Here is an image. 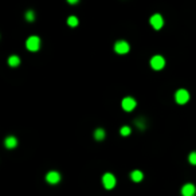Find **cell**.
Here are the masks:
<instances>
[{
    "label": "cell",
    "mask_w": 196,
    "mask_h": 196,
    "mask_svg": "<svg viewBox=\"0 0 196 196\" xmlns=\"http://www.w3.org/2000/svg\"><path fill=\"white\" fill-rule=\"evenodd\" d=\"M6 146L8 149H12L16 146V138L15 137H8L6 140Z\"/></svg>",
    "instance_id": "11"
},
{
    "label": "cell",
    "mask_w": 196,
    "mask_h": 196,
    "mask_svg": "<svg viewBox=\"0 0 196 196\" xmlns=\"http://www.w3.org/2000/svg\"><path fill=\"white\" fill-rule=\"evenodd\" d=\"M102 183H104L105 188L112 189L113 187L116 185V177H114L112 173H106L105 176H104V179H102Z\"/></svg>",
    "instance_id": "4"
},
{
    "label": "cell",
    "mask_w": 196,
    "mask_h": 196,
    "mask_svg": "<svg viewBox=\"0 0 196 196\" xmlns=\"http://www.w3.org/2000/svg\"><path fill=\"white\" fill-rule=\"evenodd\" d=\"M181 194L183 196H194L196 194V188L194 184H185L181 188Z\"/></svg>",
    "instance_id": "8"
},
{
    "label": "cell",
    "mask_w": 196,
    "mask_h": 196,
    "mask_svg": "<svg viewBox=\"0 0 196 196\" xmlns=\"http://www.w3.org/2000/svg\"><path fill=\"white\" fill-rule=\"evenodd\" d=\"M59 179H60V176H59V173L58 172H48L47 173V176H46V180L50 183V184H56V183L59 181Z\"/></svg>",
    "instance_id": "9"
},
{
    "label": "cell",
    "mask_w": 196,
    "mask_h": 196,
    "mask_svg": "<svg viewBox=\"0 0 196 196\" xmlns=\"http://www.w3.org/2000/svg\"><path fill=\"white\" fill-rule=\"evenodd\" d=\"M94 137H96V140H98V141L104 140V138H105V130L104 129H97L94 132Z\"/></svg>",
    "instance_id": "13"
},
{
    "label": "cell",
    "mask_w": 196,
    "mask_h": 196,
    "mask_svg": "<svg viewBox=\"0 0 196 196\" xmlns=\"http://www.w3.org/2000/svg\"><path fill=\"white\" fill-rule=\"evenodd\" d=\"M67 23H69V26H71V27H75L77 24H78V19H77L75 16H70V18L67 19Z\"/></svg>",
    "instance_id": "14"
},
{
    "label": "cell",
    "mask_w": 196,
    "mask_h": 196,
    "mask_svg": "<svg viewBox=\"0 0 196 196\" xmlns=\"http://www.w3.org/2000/svg\"><path fill=\"white\" fill-rule=\"evenodd\" d=\"M130 177H132L133 181H141L142 180V172H140V171H133L132 175H130Z\"/></svg>",
    "instance_id": "10"
},
{
    "label": "cell",
    "mask_w": 196,
    "mask_h": 196,
    "mask_svg": "<svg viewBox=\"0 0 196 196\" xmlns=\"http://www.w3.org/2000/svg\"><path fill=\"white\" fill-rule=\"evenodd\" d=\"M39 44H40V40H39L38 36H31V38L27 39L26 46L30 51H36L39 48Z\"/></svg>",
    "instance_id": "2"
},
{
    "label": "cell",
    "mask_w": 196,
    "mask_h": 196,
    "mask_svg": "<svg viewBox=\"0 0 196 196\" xmlns=\"http://www.w3.org/2000/svg\"><path fill=\"white\" fill-rule=\"evenodd\" d=\"M175 98H176L177 104L183 105V104H185V102L189 100V94H188V91H187V90H184V89H180V90H177Z\"/></svg>",
    "instance_id": "3"
},
{
    "label": "cell",
    "mask_w": 196,
    "mask_h": 196,
    "mask_svg": "<svg viewBox=\"0 0 196 196\" xmlns=\"http://www.w3.org/2000/svg\"><path fill=\"white\" fill-rule=\"evenodd\" d=\"M164 65H165V60L160 55H154L152 58V60H150V66H152L154 70H161V69L164 67Z\"/></svg>",
    "instance_id": "1"
},
{
    "label": "cell",
    "mask_w": 196,
    "mask_h": 196,
    "mask_svg": "<svg viewBox=\"0 0 196 196\" xmlns=\"http://www.w3.org/2000/svg\"><path fill=\"white\" fill-rule=\"evenodd\" d=\"M35 18V15H34V12L32 11H27V14H26V19L28 20V22H32Z\"/></svg>",
    "instance_id": "15"
},
{
    "label": "cell",
    "mask_w": 196,
    "mask_h": 196,
    "mask_svg": "<svg viewBox=\"0 0 196 196\" xmlns=\"http://www.w3.org/2000/svg\"><path fill=\"white\" fill-rule=\"evenodd\" d=\"M122 108H124V110H126V112H130V110H133L136 108V101H134L132 97H126L122 100Z\"/></svg>",
    "instance_id": "5"
},
{
    "label": "cell",
    "mask_w": 196,
    "mask_h": 196,
    "mask_svg": "<svg viewBox=\"0 0 196 196\" xmlns=\"http://www.w3.org/2000/svg\"><path fill=\"white\" fill-rule=\"evenodd\" d=\"M19 63H20V59H19V56H16V55L10 56V59H8V65L12 67H16Z\"/></svg>",
    "instance_id": "12"
},
{
    "label": "cell",
    "mask_w": 196,
    "mask_h": 196,
    "mask_svg": "<svg viewBox=\"0 0 196 196\" xmlns=\"http://www.w3.org/2000/svg\"><path fill=\"white\" fill-rule=\"evenodd\" d=\"M121 134L122 136H128V134H130V129L128 128V126H124V128L121 129Z\"/></svg>",
    "instance_id": "17"
},
{
    "label": "cell",
    "mask_w": 196,
    "mask_h": 196,
    "mask_svg": "<svg viewBox=\"0 0 196 196\" xmlns=\"http://www.w3.org/2000/svg\"><path fill=\"white\" fill-rule=\"evenodd\" d=\"M189 163H191V164H194V165H196V152L189 154Z\"/></svg>",
    "instance_id": "16"
},
{
    "label": "cell",
    "mask_w": 196,
    "mask_h": 196,
    "mask_svg": "<svg viewBox=\"0 0 196 196\" xmlns=\"http://www.w3.org/2000/svg\"><path fill=\"white\" fill-rule=\"evenodd\" d=\"M114 50L118 54H126V52L129 51V44L124 42V40H121V42H117L116 46H114Z\"/></svg>",
    "instance_id": "7"
},
{
    "label": "cell",
    "mask_w": 196,
    "mask_h": 196,
    "mask_svg": "<svg viewBox=\"0 0 196 196\" xmlns=\"http://www.w3.org/2000/svg\"><path fill=\"white\" fill-rule=\"evenodd\" d=\"M150 24L153 26V28H156V30H160V28L163 27V24H164V20H163L161 15H153L152 18H150Z\"/></svg>",
    "instance_id": "6"
}]
</instances>
